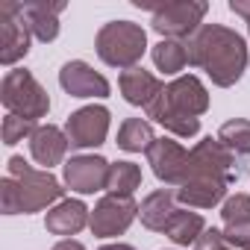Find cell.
Returning a JSON list of instances; mask_svg holds the SVG:
<instances>
[{
  "instance_id": "1",
  "label": "cell",
  "mask_w": 250,
  "mask_h": 250,
  "mask_svg": "<svg viewBox=\"0 0 250 250\" xmlns=\"http://www.w3.org/2000/svg\"><path fill=\"white\" fill-rule=\"evenodd\" d=\"M186 50H188V65L206 71V77L221 88L235 85L250 62L244 39L224 24H203L186 42Z\"/></svg>"
},
{
  "instance_id": "2",
  "label": "cell",
  "mask_w": 250,
  "mask_h": 250,
  "mask_svg": "<svg viewBox=\"0 0 250 250\" xmlns=\"http://www.w3.org/2000/svg\"><path fill=\"white\" fill-rule=\"evenodd\" d=\"M65 194L62 183L50 171L33 168L24 156H9L6 177L0 180V209L3 215H33L59 203Z\"/></svg>"
},
{
  "instance_id": "3",
  "label": "cell",
  "mask_w": 250,
  "mask_h": 250,
  "mask_svg": "<svg viewBox=\"0 0 250 250\" xmlns=\"http://www.w3.org/2000/svg\"><path fill=\"white\" fill-rule=\"evenodd\" d=\"M94 50L106 65L130 71V68H139L147 50V33L133 21H109L100 27L94 39Z\"/></svg>"
},
{
  "instance_id": "4",
  "label": "cell",
  "mask_w": 250,
  "mask_h": 250,
  "mask_svg": "<svg viewBox=\"0 0 250 250\" xmlns=\"http://www.w3.org/2000/svg\"><path fill=\"white\" fill-rule=\"evenodd\" d=\"M0 103L9 109V115H18L33 124L50 112V94L27 68L6 71L3 83H0Z\"/></svg>"
},
{
  "instance_id": "5",
  "label": "cell",
  "mask_w": 250,
  "mask_h": 250,
  "mask_svg": "<svg viewBox=\"0 0 250 250\" xmlns=\"http://www.w3.org/2000/svg\"><path fill=\"white\" fill-rule=\"evenodd\" d=\"M209 12V3L203 0H177V3H165L153 9V30L162 39H191Z\"/></svg>"
},
{
  "instance_id": "6",
  "label": "cell",
  "mask_w": 250,
  "mask_h": 250,
  "mask_svg": "<svg viewBox=\"0 0 250 250\" xmlns=\"http://www.w3.org/2000/svg\"><path fill=\"white\" fill-rule=\"evenodd\" d=\"M139 215V206L133 197H121V194H106L97 200V206L91 209V232L97 238H115V235H124L130 229V224L136 221Z\"/></svg>"
},
{
  "instance_id": "7",
  "label": "cell",
  "mask_w": 250,
  "mask_h": 250,
  "mask_svg": "<svg viewBox=\"0 0 250 250\" xmlns=\"http://www.w3.org/2000/svg\"><path fill=\"white\" fill-rule=\"evenodd\" d=\"M235 156L218 142V139H203V142H197L191 150H188V174H186V180L188 177H215V180H224V183H235Z\"/></svg>"
},
{
  "instance_id": "8",
  "label": "cell",
  "mask_w": 250,
  "mask_h": 250,
  "mask_svg": "<svg viewBox=\"0 0 250 250\" xmlns=\"http://www.w3.org/2000/svg\"><path fill=\"white\" fill-rule=\"evenodd\" d=\"M109 109L106 106H83L77 112L68 115L65 121V136L71 142V147L77 150H88V147H100L109 136Z\"/></svg>"
},
{
  "instance_id": "9",
  "label": "cell",
  "mask_w": 250,
  "mask_h": 250,
  "mask_svg": "<svg viewBox=\"0 0 250 250\" xmlns=\"http://www.w3.org/2000/svg\"><path fill=\"white\" fill-rule=\"evenodd\" d=\"M153 103L168 112L186 115V118H200L209 109V91L194 74H186V77H177L174 83H168L165 91Z\"/></svg>"
},
{
  "instance_id": "10",
  "label": "cell",
  "mask_w": 250,
  "mask_h": 250,
  "mask_svg": "<svg viewBox=\"0 0 250 250\" xmlns=\"http://www.w3.org/2000/svg\"><path fill=\"white\" fill-rule=\"evenodd\" d=\"M30 27L21 15V3L6 0L0 3V62L15 65L30 53Z\"/></svg>"
},
{
  "instance_id": "11",
  "label": "cell",
  "mask_w": 250,
  "mask_h": 250,
  "mask_svg": "<svg viewBox=\"0 0 250 250\" xmlns=\"http://www.w3.org/2000/svg\"><path fill=\"white\" fill-rule=\"evenodd\" d=\"M147 165L165 186H183L188 174V150L174 139H156L147 150Z\"/></svg>"
},
{
  "instance_id": "12",
  "label": "cell",
  "mask_w": 250,
  "mask_h": 250,
  "mask_svg": "<svg viewBox=\"0 0 250 250\" xmlns=\"http://www.w3.org/2000/svg\"><path fill=\"white\" fill-rule=\"evenodd\" d=\"M106 177H109V162L103 156L83 153L65 162V186L77 194H94L106 188Z\"/></svg>"
},
{
  "instance_id": "13",
  "label": "cell",
  "mask_w": 250,
  "mask_h": 250,
  "mask_svg": "<svg viewBox=\"0 0 250 250\" xmlns=\"http://www.w3.org/2000/svg\"><path fill=\"white\" fill-rule=\"evenodd\" d=\"M59 85L71 94V97H109L112 85L103 74H97L88 62L83 59H71L62 65L59 71Z\"/></svg>"
},
{
  "instance_id": "14",
  "label": "cell",
  "mask_w": 250,
  "mask_h": 250,
  "mask_svg": "<svg viewBox=\"0 0 250 250\" xmlns=\"http://www.w3.org/2000/svg\"><path fill=\"white\" fill-rule=\"evenodd\" d=\"M118 88H121V94H124V100H127V103H133V106H145V109H147V106L165 91L162 80H159L156 74L145 71V68L121 71V77H118Z\"/></svg>"
},
{
  "instance_id": "15",
  "label": "cell",
  "mask_w": 250,
  "mask_h": 250,
  "mask_svg": "<svg viewBox=\"0 0 250 250\" xmlns=\"http://www.w3.org/2000/svg\"><path fill=\"white\" fill-rule=\"evenodd\" d=\"M68 147H71V142H68L65 130L53 127V124H42L30 139V153L39 165H44V171H50L53 165H62Z\"/></svg>"
},
{
  "instance_id": "16",
  "label": "cell",
  "mask_w": 250,
  "mask_h": 250,
  "mask_svg": "<svg viewBox=\"0 0 250 250\" xmlns=\"http://www.w3.org/2000/svg\"><path fill=\"white\" fill-rule=\"evenodd\" d=\"M227 188H229V183L215 180V177H188L177 188V200L191 209H212L224 200Z\"/></svg>"
},
{
  "instance_id": "17",
  "label": "cell",
  "mask_w": 250,
  "mask_h": 250,
  "mask_svg": "<svg viewBox=\"0 0 250 250\" xmlns=\"http://www.w3.org/2000/svg\"><path fill=\"white\" fill-rule=\"evenodd\" d=\"M91 221V212L83 200H59L53 209H47V218H44V229L53 232V235H77L83 227H88Z\"/></svg>"
},
{
  "instance_id": "18",
  "label": "cell",
  "mask_w": 250,
  "mask_h": 250,
  "mask_svg": "<svg viewBox=\"0 0 250 250\" xmlns=\"http://www.w3.org/2000/svg\"><path fill=\"white\" fill-rule=\"evenodd\" d=\"M62 9H65V3H44V0H39V3H21V15L39 42H53L59 36Z\"/></svg>"
},
{
  "instance_id": "19",
  "label": "cell",
  "mask_w": 250,
  "mask_h": 250,
  "mask_svg": "<svg viewBox=\"0 0 250 250\" xmlns=\"http://www.w3.org/2000/svg\"><path fill=\"white\" fill-rule=\"evenodd\" d=\"M174 215H177V191H171V188H156L139 206L142 224L153 232H165V227L171 224Z\"/></svg>"
},
{
  "instance_id": "20",
  "label": "cell",
  "mask_w": 250,
  "mask_h": 250,
  "mask_svg": "<svg viewBox=\"0 0 250 250\" xmlns=\"http://www.w3.org/2000/svg\"><path fill=\"white\" fill-rule=\"evenodd\" d=\"M153 142H156L153 127L145 118H127L121 124V130H118V147L127 150V153H142V150L147 153Z\"/></svg>"
},
{
  "instance_id": "21",
  "label": "cell",
  "mask_w": 250,
  "mask_h": 250,
  "mask_svg": "<svg viewBox=\"0 0 250 250\" xmlns=\"http://www.w3.org/2000/svg\"><path fill=\"white\" fill-rule=\"evenodd\" d=\"M206 232V221L197 215V212H188V209H177V215L171 218V224L165 227V235L186 247V244H197V238Z\"/></svg>"
},
{
  "instance_id": "22",
  "label": "cell",
  "mask_w": 250,
  "mask_h": 250,
  "mask_svg": "<svg viewBox=\"0 0 250 250\" xmlns=\"http://www.w3.org/2000/svg\"><path fill=\"white\" fill-rule=\"evenodd\" d=\"M139 186H142V168L136 162H115V165H109V177H106V191L109 194L133 197V191Z\"/></svg>"
},
{
  "instance_id": "23",
  "label": "cell",
  "mask_w": 250,
  "mask_h": 250,
  "mask_svg": "<svg viewBox=\"0 0 250 250\" xmlns=\"http://www.w3.org/2000/svg\"><path fill=\"white\" fill-rule=\"evenodd\" d=\"M147 118H153L156 124H162V127L180 139H194L200 133V118H186V115H177V112H168L156 103L147 106Z\"/></svg>"
},
{
  "instance_id": "24",
  "label": "cell",
  "mask_w": 250,
  "mask_h": 250,
  "mask_svg": "<svg viewBox=\"0 0 250 250\" xmlns=\"http://www.w3.org/2000/svg\"><path fill=\"white\" fill-rule=\"evenodd\" d=\"M218 142L232 156H250V121L247 118H232V121L221 124Z\"/></svg>"
},
{
  "instance_id": "25",
  "label": "cell",
  "mask_w": 250,
  "mask_h": 250,
  "mask_svg": "<svg viewBox=\"0 0 250 250\" xmlns=\"http://www.w3.org/2000/svg\"><path fill=\"white\" fill-rule=\"evenodd\" d=\"M153 65L165 74H180L188 65V50L183 42L174 39H162L159 44H153Z\"/></svg>"
},
{
  "instance_id": "26",
  "label": "cell",
  "mask_w": 250,
  "mask_h": 250,
  "mask_svg": "<svg viewBox=\"0 0 250 250\" xmlns=\"http://www.w3.org/2000/svg\"><path fill=\"white\" fill-rule=\"evenodd\" d=\"M39 127L33 121H24V118H18V115H6L3 118V145H18V142H24V139H33V133H36Z\"/></svg>"
},
{
  "instance_id": "27",
  "label": "cell",
  "mask_w": 250,
  "mask_h": 250,
  "mask_svg": "<svg viewBox=\"0 0 250 250\" xmlns=\"http://www.w3.org/2000/svg\"><path fill=\"white\" fill-rule=\"evenodd\" d=\"M221 218H224V224L250 221V197H247V194H232V197H227L224 206H221Z\"/></svg>"
},
{
  "instance_id": "28",
  "label": "cell",
  "mask_w": 250,
  "mask_h": 250,
  "mask_svg": "<svg viewBox=\"0 0 250 250\" xmlns=\"http://www.w3.org/2000/svg\"><path fill=\"white\" fill-rule=\"evenodd\" d=\"M224 238L238 247V250H250V221H241V224H227L224 227Z\"/></svg>"
},
{
  "instance_id": "29",
  "label": "cell",
  "mask_w": 250,
  "mask_h": 250,
  "mask_svg": "<svg viewBox=\"0 0 250 250\" xmlns=\"http://www.w3.org/2000/svg\"><path fill=\"white\" fill-rule=\"evenodd\" d=\"M194 250H238V247H232V244L224 238V229H206V232L197 238Z\"/></svg>"
},
{
  "instance_id": "30",
  "label": "cell",
  "mask_w": 250,
  "mask_h": 250,
  "mask_svg": "<svg viewBox=\"0 0 250 250\" xmlns=\"http://www.w3.org/2000/svg\"><path fill=\"white\" fill-rule=\"evenodd\" d=\"M53 250H85V247H83L80 241H74V238H62V241H59Z\"/></svg>"
},
{
  "instance_id": "31",
  "label": "cell",
  "mask_w": 250,
  "mask_h": 250,
  "mask_svg": "<svg viewBox=\"0 0 250 250\" xmlns=\"http://www.w3.org/2000/svg\"><path fill=\"white\" fill-rule=\"evenodd\" d=\"M100 250H136L133 244H103Z\"/></svg>"
},
{
  "instance_id": "32",
  "label": "cell",
  "mask_w": 250,
  "mask_h": 250,
  "mask_svg": "<svg viewBox=\"0 0 250 250\" xmlns=\"http://www.w3.org/2000/svg\"><path fill=\"white\" fill-rule=\"evenodd\" d=\"M247 30H250V21H247Z\"/></svg>"
}]
</instances>
